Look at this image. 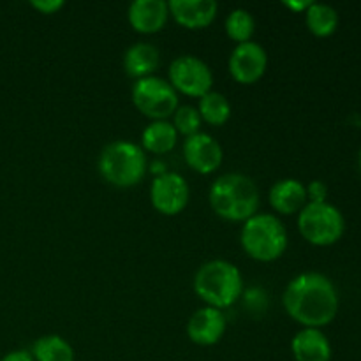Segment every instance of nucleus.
Listing matches in <instances>:
<instances>
[{"instance_id": "obj_1", "label": "nucleus", "mask_w": 361, "mask_h": 361, "mask_svg": "<svg viewBox=\"0 0 361 361\" xmlns=\"http://www.w3.org/2000/svg\"><path fill=\"white\" fill-rule=\"evenodd\" d=\"M282 303L289 317L305 328L326 326L338 312V295L334 282L323 274L307 271L293 279Z\"/></svg>"}, {"instance_id": "obj_2", "label": "nucleus", "mask_w": 361, "mask_h": 361, "mask_svg": "<svg viewBox=\"0 0 361 361\" xmlns=\"http://www.w3.org/2000/svg\"><path fill=\"white\" fill-rule=\"evenodd\" d=\"M208 201L219 217L231 222H245L257 214L259 190L249 176L226 173L212 183Z\"/></svg>"}, {"instance_id": "obj_3", "label": "nucleus", "mask_w": 361, "mask_h": 361, "mask_svg": "<svg viewBox=\"0 0 361 361\" xmlns=\"http://www.w3.org/2000/svg\"><path fill=\"white\" fill-rule=\"evenodd\" d=\"M194 291L214 309H228L242 296L243 279L238 268L224 259L201 264L194 275Z\"/></svg>"}, {"instance_id": "obj_4", "label": "nucleus", "mask_w": 361, "mask_h": 361, "mask_svg": "<svg viewBox=\"0 0 361 361\" xmlns=\"http://www.w3.org/2000/svg\"><path fill=\"white\" fill-rule=\"evenodd\" d=\"M99 173L111 185L127 189L143 180L147 173V155L133 141H113L99 155Z\"/></svg>"}, {"instance_id": "obj_5", "label": "nucleus", "mask_w": 361, "mask_h": 361, "mask_svg": "<svg viewBox=\"0 0 361 361\" xmlns=\"http://www.w3.org/2000/svg\"><path fill=\"white\" fill-rule=\"evenodd\" d=\"M240 240L247 256L261 263L279 259L288 249V231L271 214H256L243 222Z\"/></svg>"}, {"instance_id": "obj_6", "label": "nucleus", "mask_w": 361, "mask_h": 361, "mask_svg": "<svg viewBox=\"0 0 361 361\" xmlns=\"http://www.w3.org/2000/svg\"><path fill=\"white\" fill-rule=\"evenodd\" d=\"M298 229L303 238L317 247L334 245L344 235V217L330 203H307L300 210Z\"/></svg>"}, {"instance_id": "obj_7", "label": "nucleus", "mask_w": 361, "mask_h": 361, "mask_svg": "<svg viewBox=\"0 0 361 361\" xmlns=\"http://www.w3.org/2000/svg\"><path fill=\"white\" fill-rule=\"evenodd\" d=\"M130 95H133L134 106L152 122L168 120V116L175 115L178 108V92L171 87L169 81L159 76L137 80Z\"/></svg>"}, {"instance_id": "obj_8", "label": "nucleus", "mask_w": 361, "mask_h": 361, "mask_svg": "<svg viewBox=\"0 0 361 361\" xmlns=\"http://www.w3.org/2000/svg\"><path fill=\"white\" fill-rule=\"evenodd\" d=\"M169 83L180 94L189 97H203L212 92L214 74L207 62L194 55L176 56L169 63Z\"/></svg>"}, {"instance_id": "obj_9", "label": "nucleus", "mask_w": 361, "mask_h": 361, "mask_svg": "<svg viewBox=\"0 0 361 361\" xmlns=\"http://www.w3.org/2000/svg\"><path fill=\"white\" fill-rule=\"evenodd\" d=\"M190 189L187 180L178 173L166 171L162 175L155 176L150 187V201L152 207L162 215H178L185 210L189 203Z\"/></svg>"}, {"instance_id": "obj_10", "label": "nucleus", "mask_w": 361, "mask_h": 361, "mask_svg": "<svg viewBox=\"0 0 361 361\" xmlns=\"http://www.w3.org/2000/svg\"><path fill=\"white\" fill-rule=\"evenodd\" d=\"M268 67L267 49L254 41L236 44L229 56V74L242 85H252L264 76Z\"/></svg>"}, {"instance_id": "obj_11", "label": "nucleus", "mask_w": 361, "mask_h": 361, "mask_svg": "<svg viewBox=\"0 0 361 361\" xmlns=\"http://www.w3.org/2000/svg\"><path fill=\"white\" fill-rule=\"evenodd\" d=\"M183 157L194 171L201 175H210L221 168L224 150L214 136L207 133H197L183 141Z\"/></svg>"}, {"instance_id": "obj_12", "label": "nucleus", "mask_w": 361, "mask_h": 361, "mask_svg": "<svg viewBox=\"0 0 361 361\" xmlns=\"http://www.w3.org/2000/svg\"><path fill=\"white\" fill-rule=\"evenodd\" d=\"M226 331V317L222 310L203 307L190 316L187 323V335L197 345H214Z\"/></svg>"}, {"instance_id": "obj_13", "label": "nucleus", "mask_w": 361, "mask_h": 361, "mask_svg": "<svg viewBox=\"0 0 361 361\" xmlns=\"http://www.w3.org/2000/svg\"><path fill=\"white\" fill-rule=\"evenodd\" d=\"M130 27L140 34H157L169 18V7L164 0H134L127 11Z\"/></svg>"}, {"instance_id": "obj_14", "label": "nucleus", "mask_w": 361, "mask_h": 361, "mask_svg": "<svg viewBox=\"0 0 361 361\" xmlns=\"http://www.w3.org/2000/svg\"><path fill=\"white\" fill-rule=\"evenodd\" d=\"M169 14L185 28H204L215 20L219 6L215 0H171Z\"/></svg>"}, {"instance_id": "obj_15", "label": "nucleus", "mask_w": 361, "mask_h": 361, "mask_svg": "<svg viewBox=\"0 0 361 361\" xmlns=\"http://www.w3.org/2000/svg\"><path fill=\"white\" fill-rule=\"evenodd\" d=\"M291 351L296 361H330L331 345L326 335L317 328H303L295 335Z\"/></svg>"}, {"instance_id": "obj_16", "label": "nucleus", "mask_w": 361, "mask_h": 361, "mask_svg": "<svg viewBox=\"0 0 361 361\" xmlns=\"http://www.w3.org/2000/svg\"><path fill=\"white\" fill-rule=\"evenodd\" d=\"M270 204L282 215H291L302 210L307 204V189L300 180H279L270 189Z\"/></svg>"}, {"instance_id": "obj_17", "label": "nucleus", "mask_w": 361, "mask_h": 361, "mask_svg": "<svg viewBox=\"0 0 361 361\" xmlns=\"http://www.w3.org/2000/svg\"><path fill=\"white\" fill-rule=\"evenodd\" d=\"M161 63V53L150 42H136L123 53V69L134 80L154 76Z\"/></svg>"}, {"instance_id": "obj_18", "label": "nucleus", "mask_w": 361, "mask_h": 361, "mask_svg": "<svg viewBox=\"0 0 361 361\" xmlns=\"http://www.w3.org/2000/svg\"><path fill=\"white\" fill-rule=\"evenodd\" d=\"M141 141H143V147L152 154H168L175 148L176 141H178V133L171 122L157 120V122H152L145 127Z\"/></svg>"}, {"instance_id": "obj_19", "label": "nucleus", "mask_w": 361, "mask_h": 361, "mask_svg": "<svg viewBox=\"0 0 361 361\" xmlns=\"http://www.w3.org/2000/svg\"><path fill=\"white\" fill-rule=\"evenodd\" d=\"M32 358L35 361H74V349L60 335H44L32 345Z\"/></svg>"}, {"instance_id": "obj_20", "label": "nucleus", "mask_w": 361, "mask_h": 361, "mask_svg": "<svg viewBox=\"0 0 361 361\" xmlns=\"http://www.w3.org/2000/svg\"><path fill=\"white\" fill-rule=\"evenodd\" d=\"M305 21L309 30L317 37H328L337 30L338 25V14L328 4H317L312 2L307 9Z\"/></svg>"}, {"instance_id": "obj_21", "label": "nucleus", "mask_w": 361, "mask_h": 361, "mask_svg": "<svg viewBox=\"0 0 361 361\" xmlns=\"http://www.w3.org/2000/svg\"><path fill=\"white\" fill-rule=\"evenodd\" d=\"M197 111H200L201 120L210 126H224L231 116V104L226 95L219 94V92H208L200 99Z\"/></svg>"}, {"instance_id": "obj_22", "label": "nucleus", "mask_w": 361, "mask_h": 361, "mask_svg": "<svg viewBox=\"0 0 361 361\" xmlns=\"http://www.w3.org/2000/svg\"><path fill=\"white\" fill-rule=\"evenodd\" d=\"M254 28H256V21L247 9H233L226 18V32L238 44L250 41Z\"/></svg>"}, {"instance_id": "obj_23", "label": "nucleus", "mask_w": 361, "mask_h": 361, "mask_svg": "<svg viewBox=\"0 0 361 361\" xmlns=\"http://www.w3.org/2000/svg\"><path fill=\"white\" fill-rule=\"evenodd\" d=\"M201 122L203 120H201L200 111L194 106H178L173 115V127L176 129V133L183 134L185 137L200 133Z\"/></svg>"}, {"instance_id": "obj_24", "label": "nucleus", "mask_w": 361, "mask_h": 361, "mask_svg": "<svg viewBox=\"0 0 361 361\" xmlns=\"http://www.w3.org/2000/svg\"><path fill=\"white\" fill-rule=\"evenodd\" d=\"M305 189H307V200H309V203H324V201H326L328 189L323 182H319V180L310 182Z\"/></svg>"}, {"instance_id": "obj_25", "label": "nucleus", "mask_w": 361, "mask_h": 361, "mask_svg": "<svg viewBox=\"0 0 361 361\" xmlns=\"http://www.w3.org/2000/svg\"><path fill=\"white\" fill-rule=\"evenodd\" d=\"M32 7L42 14H55L56 11L62 9L63 2L62 0H34Z\"/></svg>"}, {"instance_id": "obj_26", "label": "nucleus", "mask_w": 361, "mask_h": 361, "mask_svg": "<svg viewBox=\"0 0 361 361\" xmlns=\"http://www.w3.org/2000/svg\"><path fill=\"white\" fill-rule=\"evenodd\" d=\"M0 361H35L32 358V355L28 351H23V349H18V351L7 353Z\"/></svg>"}, {"instance_id": "obj_27", "label": "nucleus", "mask_w": 361, "mask_h": 361, "mask_svg": "<svg viewBox=\"0 0 361 361\" xmlns=\"http://www.w3.org/2000/svg\"><path fill=\"white\" fill-rule=\"evenodd\" d=\"M312 2H309V0H303V2H286V6L288 7H291V9H295V11H303V9H309V6Z\"/></svg>"}, {"instance_id": "obj_28", "label": "nucleus", "mask_w": 361, "mask_h": 361, "mask_svg": "<svg viewBox=\"0 0 361 361\" xmlns=\"http://www.w3.org/2000/svg\"><path fill=\"white\" fill-rule=\"evenodd\" d=\"M360 171H361V152H360Z\"/></svg>"}]
</instances>
